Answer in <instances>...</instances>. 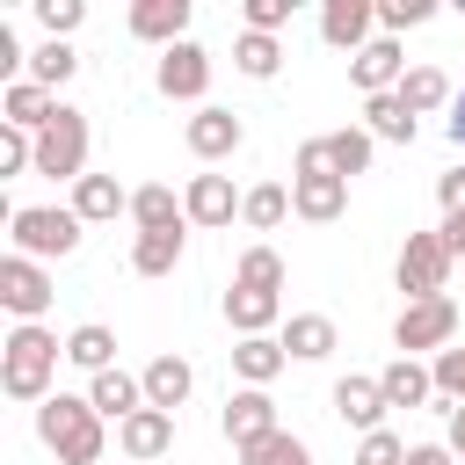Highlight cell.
<instances>
[{"mask_svg": "<svg viewBox=\"0 0 465 465\" xmlns=\"http://www.w3.org/2000/svg\"><path fill=\"white\" fill-rule=\"evenodd\" d=\"M58 356H65V341L36 320V327H15L7 341H0V392L7 400H22V407H44L51 400V378H58Z\"/></svg>", "mask_w": 465, "mask_h": 465, "instance_id": "obj_1", "label": "cell"}, {"mask_svg": "<svg viewBox=\"0 0 465 465\" xmlns=\"http://www.w3.org/2000/svg\"><path fill=\"white\" fill-rule=\"evenodd\" d=\"M36 443H44L58 465H102L109 429H102V414L87 407V392H51V400L36 407Z\"/></svg>", "mask_w": 465, "mask_h": 465, "instance_id": "obj_2", "label": "cell"}, {"mask_svg": "<svg viewBox=\"0 0 465 465\" xmlns=\"http://www.w3.org/2000/svg\"><path fill=\"white\" fill-rule=\"evenodd\" d=\"M291 211L305 225H334L349 211V182L327 167V138H305L298 160H291Z\"/></svg>", "mask_w": 465, "mask_h": 465, "instance_id": "obj_3", "label": "cell"}, {"mask_svg": "<svg viewBox=\"0 0 465 465\" xmlns=\"http://www.w3.org/2000/svg\"><path fill=\"white\" fill-rule=\"evenodd\" d=\"M80 211L73 203H15L7 211V240H15V254H29V262H65L73 247H80Z\"/></svg>", "mask_w": 465, "mask_h": 465, "instance_id": "obj_4", "label": "cell"}, {"mask_svg": "<svg viewBox=\"0 0 465 465\" xmlns=\"http://www.w3.org/2000/svg\"><path fill=\"white\" fill-rule=\"evenodd\" d=\"M458 341V305H450V291L443 298H414V305H400V320H392V349L400 356H443Z\"/></svg>", "mask_w": 465, "mask_h": 465, "instance_id": "obj_5", "label": "cell"}, {"mask_svg": "<svg viewBox=\"0 0 465 465\" xmlns=\"http://www.w3.org/2000/svg\"><path fill=\"white\" fill-rule=\"evenodd\" d=\"M36 174H51V182H80L87 174V116L73 102L36 131Z\"/></svg>", "mask_w": 465, "mask_h": 465, "instance_id": "obj_6", "label": "cell"}, {"mask_svg": "<svg viewBox=\"0 0 465 465\" xmlns=\"http://www.w3.org/2000/svg\"><path fill=\"white\" fill-rule=\"evenodd\" d=\"M450 247H443V232H407V247H400V262H392V283L407 291V305L414 298H443V283H450Z\"/></svg>", "mask_w": 465, "mask_h": 465, "instance_id": "obj_7", "label": "cell"}, {"mask_svg": "<svg viewBox=\"0 0 465 465\" xmlns=\"http://www.w3.org/2000/svg\"><path fill=\"white\" fill-rule=\"evenodd\" d=\"M51 298H58V291H51V269H44V262H29V254H7V262H0V305H7L22 327H36V320L51 312Z\"/></svg>", "mask_w": 465, "mask_h": 465, "instance_id": "obj_8", "label": "cell"}, {"mask_svg": "<svg viewBox=\"0 0 465 465\" xmlns=\"http://www.w3.org/2000/svg\"><path fill=\"white\" fill-rule=\"evenodd\" d=\"M153 87H160L167 102H203V87H211V51H203L196 36L167 44L160 65H153Z\"/></svg>", "mask_w": 465, "mask_h": 465, "instance_id": "obj_9", "label": "cell"}, {"mask_svg": "<svg viewBox=\"0 0 465 465\" xmlns=\"http://www.w3.org/2000/svg\"><path fill=\"white\" fill-rule=\"evenodd\" d=\"M182 138H189V153H196V160H232V153L247 145V124H240L232 109L203 102V109L189 116V131H182Z\"/></svg>", "mask_w": 465, "mask_h": 465, "instance_id": "obj_10", "label": "cell"}, {"mask_svg": "<svg viewBox=\"0 0 465 465\" xmlns=\"http://www.w3.org/2000/svg\"><path fill=\"white\" fill-rule=\"evenodd\" d=\"M283 421H276V400L262 392V385H240L232 400H225V436H232V450H247V443H262V436H276Z\"/></svg>", "mask_w": 465, "mask_h": 465, "instance_id": "obj_11", "label": "cell"}, {"mask_svg": "<svg viewBox=\"0 0 465 465\" xmlns=\"http://www.w3.org/2000/svg\"><path fill=\"white\" fill-rule=\"evenodd\" d=\"M116 450H124L131 465H160V458L174 450V414H160V407H138V414L116 429Z\"/></svg>", "mask_w": 465, "mask_h": 465, "instance_id": "obj_12", "label": "cell"}, {"mask_svg": "<svg viewBox=\"0 0 465 465\" xmlns=\"http://www.w3.org/2000/svg\"><path fill=\"white\" fill-rule=\"evenodd\" d=\"M371 29H378V0H327L320 7V36L334 51H349V58L371 44Z\"/></svg>", "mask_w": 465, "mask_h": 465, "instance_id": "obj_13", "label": "cell"}, {"mask_svg": "<svg viewBox=\"0 0 465 465\" xmlns=\"http://www.w3.org/2000/svg\"><path fill=\"white\" fill-rule=\"evenodd\" d=\"M349 80H356L363 94H392V87L407 80V51H400L392 36H371V44L349 58Z\"/></svg>", "mask_w": 465, "mask_h": 465, "instance_id": "obj_14", "label": "cell"}, {"mask_svg": "<svg viewBox=\"0 0 465 465\" xmlns=\"http://www.w3.org/2000/svg\"><path fill=\"white\" fill-rule=\"evenodd\" d=\"M182 211H189V225H232L240 218V196H232V182L225 174H189V189H182Z\"/></svg>", "mask_w": 465, "mask_h": 465, "instance_id": "obj_15", "label": "cell"}, {"mask_svg": "<svg viewBox=\"0 0 465 465\" xmlns=\"http://www.w3.org/2000/svg\"><path fill=\"white\" fill-rule=\"evenodd\" d=\"M131 36L138 44H182L189 36V0H131Z\"/></svg>", "mask_w": 465, "mask_h": 465, "instance_id": "obj_16", "label": "cell"}, {"mask_svg": "<svg viewBox=\"0 0 465 465\" xmlns=\"http://www.w3.org/2000/svg\"><path fill=\"white\" fill-rule=\"evenodd\" d=\"M276 320H283V298H276V291H254V283H232V291H225V327H232L240 341H247V334H269Z\"/></svg>", "mask_w": 465, "mask_h": 465, "instance_id": "obj_17", "label": "cell"}, {"mask_svg": "<svg viewBox=\"0 0 465 465\" xmlns=\"http://www.w3.org/2000/svg\"><path fill=\"white\" fill-rule=\"evenodd\" d=\"M87 407L102 414V421H131L138 407H145V378H131V371H102V378H87Z\"/></svg>", "mask_w": 465, "mask_h": 465, "instance_id": "obj_18", "label": "cell"}, {"mask_svg": "<svg viewBox=\"0 0 465 465\" xmlns=\"http://www.w3.org/2000/svg\"><path fill=\"white\" fill-rule=\"evenodd\" d=\"M334 414H341L356 436H371V429H385L392 407H385V385H378V378H341V385H334Z\"/></svg>", "mask_w": 465, "mask_h": 465, "instance_id": "obj_19", "label": "cell"}, {"mask_svg": "<svg viewBox=\"0 0 465 465\" xmlns=\"http://www.w3.org/2000/svg\"><path fill=\"white\" fill-rule=\"evenodd\" d=\"M58 109H65V102H58L51 87H36V80H15V87H0V124H15V131H44Z\"/></svg>", "mask_w": 465, "mask_h": 465, "instance_id": "obj_20", "label": "cell"}, {"mask_svg": "<svg viewBox=\"0 0 465 465\" xmlns=\"http://www.w3.org/2000/svg\"><path fill=\"white\" fill-rule=\"evenodd\" d=\"M291 363V349H283V334H247V341H232V378L240 385H262L269 392V378Z\"/></svg>", "mask_w": 465, "mask_h": 465, "instance_id": "obj_21", "label": "cell"}, {"mask_svg": "<svg viewBox=\"0 0 465 465\" xmlns=\"http://www.w3.org/2000/svg\"><path fill=\"white\" fill-rule=\"evenodd\" d=\"M138 378H145V407H160V414H174V407H182V400L196 392V371H189V363H182L174 349H167V356H153V363H145Z\"/></svg>", "mask_w": 465, "mask_h": 465, "instance_id": "obj_22", "label": "cell"}, {"mask_svg": "<svg viewBox=\"0 0 465 465\" xmlns=\"http://www.w3.org/2000/svg\"><path fill=\"white\" fill-rule=\"evenodd\" d=\"M73 211H80V225H109L116 211H131V189L116 174H80L73 182Z\"/></svg>", "mask_w": 465, "mask_h": 465, "instance_id": "obj_23", "label": "cell"}, {"mask_svg": "<svg viewBox=\"0 0 465 465\" xmlns=\"http://www.w3.org/2000/svg\"><path fill=\"white\" fill-rule=\"evenodd\" d=\"M283 349H291L298 363H320V356L341 349V334H334L327 312H291V320H283Z\"/></svg>", "mask_w": 465, "mask_h": 465, "instance_id": "obj_24", "label": "cell"}, {"mask_svg": "<svg viewBox=\"0 0 465 465\" xmlns=\"http://www.w3.org/2000/svg\"><path fill=\"white\" fill-rule=\"evenodd\" d=\"M378 385H385V407H429V400H436V378H429V363H414V356H392V363L378 371Z\"/></svg>", "mask_w": 465, "mask_h": 465, "instance_id": "obj_25", "label": "cell"}, {"mask_svg": "<svg viewBox=\"0 0 465 465\" xmlns=\"http://www.w3.org/2000/svg\"><path fill=\"white\" fill-rule=\"evenodd\" d=\"M363 131L378 145H414V109L400 94H363Z\"/></svg>", "mask_w": 465, "mask_h": 465, "instance_id": "obj_26", "label": "cell"}, {"mask_svg": "<svg viewBox=\"0 0 465 465\" xmlns=\"http://www.w3.org/2000/svg\"><path fill=\"white\" fill-rule=\"evenodd\" d=\"M131 218H138V232H174V225H189V211H182V196H174L167 182L131 189Z\"/></svg>", "mask_w": 465, "mask_h": 465, "instance_id": "obj_27", "label": "cell"}, {"mask_svg": "<svg viewBox=\"0 0 465 465\" xmlns=\"http://www.w3.org/2000/svg\"><path fill=\"white\" fill-rule=\"evenodd\" d=\"M182 247H189V225H174V232H138V240H131V269H138V276H174Z\"/></svg>", "mask_w": 465, "mask_h": 465, "instance_id": "obj_28", "label": "cell"}, {"mask_svg": "<svg viewBox=\"0 0 465 465\" xmlns=\"http://www.w3.org/2000/svg\"><path fill=\"white\" fill-rule=\"evenodd\" d=\"M65 363H80L87 378H102V371H116V334H109L102 320H87V327H73V334H65Z\"/></svg>", "mask_w": 465, "mask_h": 465, "instance_id": "obj_29", "label": "cell"}, {"mask_svg": "<svg viewBox=\"0 0 465 465\" xmlns=\"http://www.w3.org/2000/svg\"><path fill=\"white\" fill-rule=\"evenodd\" d=\"M371 153H378V138H371L363 124H341V131H327V167H334L341 182H356V174L371 167Z\"/></svg>", "mask_w": 465, "mask_h": 465, "instance_id": "obj_30", "label": "cell"}, {"mask_svg": "<svg viewBox=\"0 0 465 465\" xmlns=\"http://www.w3.org/2000/svg\"><path fill=\"white\" fill-rule=\"evenodd\" d=\"M392 94H400L414 116H429V109H450V102H458V94H450V80H443L436 65H407V80H400Z\"/></svg>", "mask_w": 465, "mask_h": 465, "instance_id": "obj_31", "label": "cell"}, {"mask_svg": "<svg viewBox=\"0 0 465 465\" xmlns=\"http://www.w3.org/2000/svg\"><path fill=\"white\" fill-rule=\"evenodd\" d=\"M73 73H80V51H73V44L44 36V44L29 51V80H36V87H51V94H58V87H65Z\"/></svg>", "mask_w": 465, "mask_h": 465, "instance_id": "obj_32", "label": "cell"}, {"mask_svg": "<svg viewBox=\"0 0 465 465\" xmlns=\"http://www.w3.org/2000/svg\"><path fill=\"white\" fill-rule=\"evenodd\" d=\"M240 218H247L254 232H276V225L291 218V189H283V182H254V189L240 196Z\"/></svg>", "mask_w": 465, "mask_h": 465, "instance_id": "obj_33", "label": "cell"}, {"mask_svg": "<svg viewBox=\"0 0 465 465\" xmlns=\"http://www.w3.org/2000/svg\"><path fill=\"white\" fill-rule=\"evenodd\" d=\"M232 65H240L247 80H276V65H283V44H276V36H254V29H240V36H232Z\"/></svg>", "mask_w": 465, "mask_h": 465, "instance_id": "obj_34", "label": "cell"}, {"mask_svg": "<svg viewBox=\"0 0 465 465\" xmlns=\"http://www.w3.org/2000/svg\"><path fill=\"white\" fill-rule=\"evenodd\" d=\"M240 465H312V450H305V436H291V429H276V436H262V443H247V450H240Z\"/></svg>", "mask_w": 465, "mask_h": 465, "instance_id": "obj_35", "label": "cell"}, {"mask_svg": "<svg viewBox=\"0 0 465 465\" xmlns=\"http://www.w3.org/2000/svg\"><path fill=\"white\" fill-rule=\"evenodd\" d=\"M232 283H254V291H276L283 298V254L276 247H247L240 269H232Z\"/></svg>", "mask_w": 465, "mask_h": 465, "instance_id": "obj_36", "label": "cell"}, {"mask_svg": "<svg viewBox=\"0 0 465 465\" xmlns=\"http://www.w3.org/2000/svg\"><path fill=\"white\" fill-rule=\"evenodd\" d=\"M429 378H436V400L465 407V349H458V341H450L443 356H429Z\"/></svg>", "mask_w": 465, "mask_h": 465, "instance_id": "obj_37", "label": "cell"}, {"mask_svg": "<svg viewBox=\"0 0 465 465\" xmlns=\"http://www.w3.org/2000/svg\"><path fill=\"white\" fill-rule=\"evenodd\" d=\"M22 167H36V131H15V124H0V182H15Z\"/></svg>", "mask_w": 465, "mask_h": 465, "instance_id": "obj_38", "label": "cell"}, {"mask_svg": "<svg viewBox=\"0 0 465 465\" xmlns=\"http://www.w3.org/2000/svg\"><path fill=\"white\" fill-rule=\"evenodd\" d=\"M436 15V0H378V29L385 36H400V29H421Z\"/></svg>", "mask_w": 465, "mask_h": 465, "instance_id": "obj_39", "label": "cell"}, {"mask_svg": "<svg viewBox=\"0 0 465 465\" xmlns=\"http://www.w3.org/2000/svg\"><path fill=\"white\" fill-rule=\"evenodd\" d=\"M36 22H44V36H73L80 22H87V0H36Z\"/></svg>", "mask_w": 465, "mask_h": 465, "instance_id": "obj_40", "label": "cell"}, {"mask_svg": "<svg viewBox=\"0 0 465 465\" xmlns=\"http://www.w3.org/2000/svg\"><path fill=\"white\" fill-rule=\"evenodd\" d=\"M349 465H407V443L392 429H371V436H356V458Z\"/></svg>", "mask_w": 465, "mask_h": 465, "instance_id": "obj_41", "label": "cell"}, {"mask_svg": "<svg viewBox=\"0 0 465 465\" xmlns=\"http://www.w3.org/2000/svg\"><path fill=\"white\" fill-rule=\"evenodd\" d=\"M240 15H247V29H254V36H276V29L298 15V0H247Z\"/></svg>", "mask_w": 465, "mask_h": 465, "instance_id": "obj_42", "label": "cell"}, {"mask_svg": "<svg viewBox=\"0 0 465 465\" xmlns=\"http://www.w3.org/2000/svg\"><path fill=\"white\" fill-rule=\"evenodd\" d=\"M436 203H443V218H450V211H465V167L436 174Z\"/></svg>", "mask_w": 465, "mask_h": 465, "instance_id": "obj_43", "label": "cell"}, {"mask_svg": "<svg viewBox=\"0 0 465 465\" xmlns=\"http://www.w3.org/2000/svg\"><path fill=\"white\" fill-rule=\"evenodd\" d=\"M407 465H458L450 443H407Z\"/></svg>", "mask_w": 465, "mask_h": 465, "instance_id": "obj_44", "label": "cell"}, {"mask_svg": "<svg viewBox=\"0 0 465 465\" xmlns=\"http://www.w3.org/2000/svg\"><path fill=\"white\" fill-rule=\"evenodd\" d=\"M443 414H450V436H443V443H450V458L465 465V407H450V400H443Z\"/></svg>", "mask_w": 465, "mask_h": 465, "instance_id": "obj_45", "label": "cell"}, {"mask_svg": "<svg viewBox=\"0 0 465 465\" xmlns=\"http://www.w3.org/2000/svg\"><path fill=\"white\" fill-rule=\"evenodd\" d=\"M443 131H450V145H458V153H465V94H458V102H450V124H443Z\"/></svg>", "mask_w": 465, "mask_h": 465, "instance_id": "obj_46", "label": "cell"}, {"mask_svg": "<svg viewBox=\"0 0 465 465\" xmlns=\"http://www.w3.org/2000/svg\"><path fill=\"white\" fill-rule=\"evenodd\" d=\"M458 262H465V254H458Z\"/></svg>", "mask_w": 465, "mask_h": 465, "instance_id": "obj_47", "label": "cell"}]
</instances>
